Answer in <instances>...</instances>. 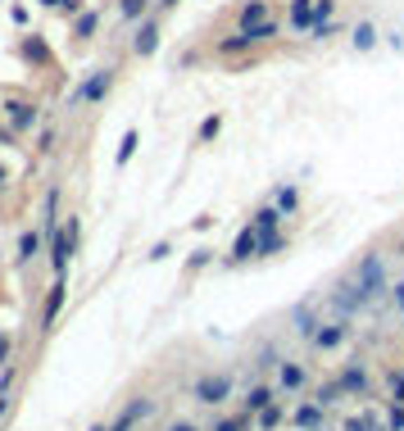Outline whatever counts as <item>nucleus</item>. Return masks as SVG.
<instances>
[{
    "instance_id": "f257e3e1",
    "label": "nucleus",
    "mask_w": 404,
    "mask_h": 431,
    "mask_svg": "<svg viewBox=\"0 0 404 431\" xmlns=\"http://www.w3.org/2000/svg\"><path fill=\"white\" fill-rule=\"evenodd\" d=\"M109 86H114V69H95V73H86V82L69 95V109H78V104H100L105 95H109Z\"/></svg>"
},
{
    "instance_id": "f03ea898",
    "label": "nucleus",
    "mask_w": 404,
    "mask_h": 431,
    "mask_svg": "<svg viewBox=\"0 0 404 431\" xmlns=\"http://www.w3.org/2000/svg\"><path fill=\"white\" fill-rule=\"evenodd\" d=\"M73 236H78V218H69V227H60V232L50 236V268H55V277H64V268H69Z\"/></svg>"
},
{
    "instance_id": "7ed1b4c3",
    "label": "nucleus",
    "mask_w": 404,
    "mask_h": 431,
    "mask_svg": "<svg viewBox=\"0 0 404 431\" xmlns=\"http://www.w3.org/2000/svg\"><path fill=\"white\" fill-rule=\"evenodd\" d=\"M354 286H359L363 300H372V295L382 291V259H377V254H368V259L359 264V273H354Z\"/></svg>"
},
{
    "instance_id": "20e7f679",
    "label": "nucleus",
    "mask_w": 404,
    "mask_h": 431,
    "mask_svg": "<svg viewBox=\"0 0 404 431\" xmlns=\"http://www.w3.org/2000/svg\"><path fill=\"white\" fill-rule=\"evenodd\" d=\"M5 109H9V128L14 132H27L36 123V104H27V100H9Z\"/></svg>"
},
{
    "instance_id": "39448f33",
    "label": "nucleus",
    "mask_w": 404,
    "mask_h": 431,
    "mask_svg": "<svg viewBox=\"0 0 404 431\" xmlns=\"http://www.w3.org/2000/svg\"><path fill=\"white\" fill-rule=\"evenodd\" d=\"M155 46H159V23H155V18H146L141 32L132 36V50H137V55H155Z\"/></svg>"
},
{
    "instance_id": "423d86ee",
    "label": "nucleus",
    "mask_w": 404,
    "mask_h": 431,
    "mask_svg": "<svg viewBox=\"0 0 404 431\" xmlns=\"http://www.w3.org/2000/svg\"><path fill=\"white\" fill-rule=\"evenodd\" d=\"M227 386H232L227 377H205V381L196 386V399H205V404H218V399L227 395Z\"/></svg>"
},
{
    "instance_id": "0eeeda50",
    "label": "nucleus",
    "mask_w": 404,
    "mask_h": 431,
    "mask_svg": "<svg viewBox=\"0 0 404 431\" xmlns=\"http://www.w3.org/2000/svg\"><path fill=\"white\" fill-rule=\"evenodd\" d=\"M286 23H291V27H314V23H318V14H314V0H291V14H286Z\"/></svg>"
},
{
    "instance_id": "6e6552de",
    "label": "nucleus",
    "mask_w": 404,
    "mask_h": 431,
    "mask_svg": "<svg viewBox=\"0 0 404 431\" xmlns=\"http://www.w3.org/2000/svg\"><path fill=\"white\" fill-rule=\"evenodd\" d=\"M259 254V232H255V223L241 227V236H236V245H232V259H255Z\"/></svg>"
},
{
    "instance_id": "1a4fd4ad",
    "label": "nucleus",
    "mask_w": 404,
    "mask_h": 431,
    "mask_svg": "<svg viewBox=\"0 0 404 431\" xmlns=\"http://www.w3.org/2000/svg\"><path fill=\"white\" fill-rule=\"evenodd\" d=\"M146 413H150V399H132V404L123 409V418H119L109 431H132V423H137V418H146Z\"/></svg>"
},
{
    "instance_id": "9d476101",
    "label": "nucleus",
    "mask_w": 404,
    "mask_h": 431,
    "mask_svg": "<svg viewBox=\"0 0 404 431\" xmlns=\"http://www.w3.org/2000/svg\"><path fill=\"white\" fill-rule=\"evenodd\" d=\"M250 223H255V232H259V236H273V232H277V223H282V209H259Z\"/></svg>"
},
{
    "instance_id": "9b49d317",
    "label": "nucleus",
    "mask_w": 404,
    "mask_h": 431,
    "mask_svg": "<svg viewBox=\"0 0 404 431\" xmlns=\"http://www.w3.org/2000/svg\"><path fill=\"white\" fill-rule=\"evenodd\" d=\"M354 50H372V46H377V27L368 23V18H363V23H354Z\"/></svg>"
},
{
    "instance_id": "f8f14e48",
    "label": "nucleus",
    "mask_w": 404,
    "mask_h": 431,
    "mask_svg": "<svg viewBox=\"0 0 404 431\" xmlns=\"http://www.w3.org/2000/svg\"><path fill=\"white\" fill-rule=\"evenodd\" d=\"M236 18H241V27H250V23H264V18H268V0H245Z\"/></svg>"
},
{
    "instance_id": "ddd939ff",
    "label": "nucleus",
    "mask_w": 404,
    "mask_h": 431,
    "mask_svg": "<svg viewBox=\"0 0 404 431\" xmlns=\"http://www.w3.org/2000/svg\"><path fill=\"white\" fill-rule=\"evenodd\" d=\"M250 32L241 27V32H232V36H223V41H218V55H241V50H250Z\"/></svg>"
},
{
    "instance_id": "4468645a",
    "label": "nucleus",
    "mask_w": 404,
    "mask_h": 431,
    "mask_svg": "<svg viewBox=\"0 0 404 431\" xmlns=\"http://www.w3.org/2000/svg\"><path fill=\"white\" fill-rule=\"evenodd\" d=\"M36 254H41V236H36V232H23V236H18V264H32Z\"/></svg>"
},
{
    "instance_id": "2eb2a0df",
    "label": "nucleus",
    "mask_w": 404,
    "mask_h": 431,
    "mask_svg": "<svg viewBox=\"0 0 404 431\" xmlns=\"http://www.w3.org/2000/svg\"><path fill=\"white\" fill-rule=\"evenodd\" d=\"M295 423H300L304 431H318V427H323V409H318V404H304L300 413H295Z\"/></svg>"
},
{
    "instance_id": "dca6fc26",
    "label": "nucleus",
    "mask_w": 404,
    "mask_h": 431,
    "mask_svg": "<svg viewBox=\"0 0 404 431\" xmlns=\"http://www.w3.org/2000/svg\"><path fill=\"white\" fill-rule=\"evenodd\" d=\"M60 304H64V282H55L50 286V300H46V327L60 318Z\"/></svg>"
},
{
    "instance_id": "f3484780",
    "label": "nucleus",
    "mask_w": 404,
    "mask_h": 431,
    "mask_svg": "<svg viewBox=\"0 0 404 431\" xmlns=\"http://www.w3.org/2000/svg\"><path fill=\"white\" fill-rule=\"evenodd\" d=\"M341 336H345V327L341 322H332V327H323V331H314V341L323 345V350H332V345H341Z\"/></svg>"
},
{
    "instance_id": "a211bd4d",
    "label": "nucleus",
    "mask_w": 404,
    "mask_h": 431,
    "mask_svg": "<svg viewBox=\"0 0 404 431\" xmlns=\"http://www.w3.org/2000/svg\"><path fill=\"white\" fill-rule=\"evenodd\" d=\"M282 386H286V390H300V386H304V368H295V363H282Z\"/></svg>"
},
{
    "instance_id": "6ab92c4d",
    "label": "nucleus",
    "mask_w": 404,
    "mask_h": 431,
    "mask_svg": "<svg viewBox=\"0 0 404 431\" xmlns=\"http://www.w3.org/2000/svg\"><path fill=\"white\" fill-rule=\"evenodd\" d=\"M245 32H250V41L259 46V41H268V36H277V23H268V18H264V23H250Z\"/></svg>"
},
{
    "instance_id": "aec40b11",
    "label": "nucleus",
    "mask_w": 404,
    "mask_h": 431,
    "mask_svg": "<svg viewBox=\"0 0 404 431\" xmlns=\"http://www.w3.org/2000/svg\"><path fill=\"white\" fill-rule=\"evenodd\" d=\"M273 200H277V209H282V214H291V209L300 205V196H295V186H282V191H277Z\"/></svg>"
},
{
    "instance_id": "412c9836",
    "label": "nucleus",
    "mask_w": 404,
    "mask_h": 431,
    "mask_svg": "<svg viewBox=\"0 0 404 431\" xmlns=\"http://www.w3.org/2000/svg\"><path fill=\"white\" fill-rule=\"evenodd\" d=\"M341 386H345V390H363V386H368V377H363V368H350V372H345V377H341Z\"/></svg>"
},
{
    "instance_id": "4be33fe9",
    "label": "nucleus",
    "mask_w": 404,
    "mask_h": 431,
    "mask_svg": "<svg viewBox=\"0 0 404 431\" xmlns=\"http://www.w3.org/2000/svg\"><path fill=\"white\" fill-rule=\"evenodd\" d=\"M146 5H150V0H123L119 14H123V18H141V14H146Z\"/></svg>"
},
{
    "instance_id": "5701e85b",
    "label": "nucleus",
    "mask_w": 404,
    "mask_h": 431,
    "mask_svg": "<svg viewBox=\"0 0 404 431\" xmlns=\"http://www.w3.org/2000/svg\"><path fill=\"white\" fill-rule=\"evenodd\" d=\"M132 150H137V132H128V137H123V146H119V164H128Z\"/></svg>"
},
{
    "instance_id": "b1692460",
    "label": "nucleus",
    "mask_w": 404,
    "mask_h": 431,
    "mask_svg": "<svg viewBox=\"0 0 404 431\" xmlns=\"http://www.w3.org/2000/svg\"><path fill=\"white\" fill-rule=\"evenodd\" d=\"M273 250H282V236H259V254H273Z\"/></svg>"
},
{
    "instance_id": "393cba45",
    "label": "nucleus",
    "mask_w": 404,
    "mask_h": 431,
    "mask_svg": "<svg viewBox=\"0 0 404 431\" xmlns=\"http://www.w3.org/2000/svg\"><path fill=\"white\" fill-rule=\"evenodd\" d=\"M245 404H250V409H268V390H264V386H255V390H250V399H245Z\"/></svg>"
},
{
    "instance_id": "a878e982",
    "label": "nucleus",
    "mask_w": 404,
    "mask_h": 431,
    "mask_svg": "<svg viewBox=\"0 0 404 431\" xmlns=\"http://www.w3.org/2000/svg\"><path fill=\"white\" fill-rule=\"evenodd\" d=\"M345 431H377V423H372V418H350Z\"/></svg>"
},
{
    "instance_id": "bb28decb",
    "label": "nucleus",
    "mask_w": 404,
    "mask_h": 431,
    "mask_svg": "<svg viewBox=\"0 0 404 431\" xmlns=\"http://www.w3.org/2000/svg\"><path fill=\"white\" fill-rule=\"evenodd\" d=\"M218 128H223V123H218V118H205V123H200V141L218 137Z\"/></svg>"
},
{
    "instance_id": "cd10ccee",
    "label": "nucleus",
    "mask_w": 404,
    "mask_h": 431,
    "mask_svg": "<svg viewBox=\"0 0 404 431\" xmlns=\"http://www.w3.org/2000/svg\"><path fill=\"white\" fill-rule=\"evenodd\" d=\"M309 32H314V41H327V36H332V32H336V27H332V18H327V23H314V27H309Z\"/></svg>"
},
{
    "instance_id": "c85d7f7f",
    "label": "nucleus",
    "mask_w": 404,
    "mask_h": 431,
    "mask_svg": "<svg viewBox=\"0 0 404 431\" xmlns=\"http://www.w3.org/2000/svg\"><path fill=\"white\" fill-rule=\"evenodd\" d=\"M95 32V14H82L78 18V36H91Z\"/></svg>"
},
{
    "instance_id": "c756f323",
    "label": "nucleus",
    "mask_w": 404,
    "mask_h": 431,
    "mask_svg": "<svg viewBox=\"0 0 404 431\" xmlns=\"http://www.w3.org/2000/svg\"><path fill=\"white\" fill-rule=\"evenodd\" d=\"M391 427H396V431H404V409H391Z\"/></svg>"
},
{
    "instance_id": "7c9ffc66",
    "label": "nucleus",
    "mask_w": 404,
    "mask_h": 431,
    "mask_svg": "<svg viewBox=\"0 0 404 431\" xmlns=\"http://www.w3.org/2000/svg\"><path fill=\"white\" fill-rule=\"evenodd\" d=\"M245 423H218V431H241Z\"/></svg>"
},
{
    "instance_id": "2f4dec72",
    "label": "nucleus",
    "mask_w": 404,
    "mask_h": 431,
    "mask_svg": "<svg viewBox=\"0 0 404 431\" xmlns=\"http://www.w3.org/2000/svg\"><path fill=\"white\" fill-rule=\"evenodd\" d=\"M396 399H404V372L396 377Z\"/></svg>"
},
{
    "instance_id": "473e14b6",
    "label": "nucleus",
    "mask_w": 404,
    "mask_h": 431,
    "mask_svg": "<svg viewBox=\"0 0 404 431\" xmlns=\"http://www.w3.org/2000/svg\"><path fill=\"white\" fill-rule=\"evenodd\" d=\"M396 304L404 309V282H396Z\"/></svg>"
},
{
    "instance_id": "72a5a7b5",
    "label": "nucleus",
    "mask_w": 404,
    "mask_h": 431,
    "mask_svg": "<svg viewBox=\"0 0 404 431\" xmlns=\"http://www.w3.org/2000/svg\"><path fill=\"white\" fill-rule=\"evenodd\" d=\"M5 354H9V336H0V363H5Z\"/></svg>"
},
{
    "instance_id": "f704fd0d",
    "label": "nucleus",
    "mask_w": 404,
    "mask_h": 431,
    "mask_svg": "<svg viewBox=\"0 0 404 431\" xmlns=\"http://www.w3.org/2000/svg\"><path fill=\"white\" fill-rule=\"evenodd\" d=\"M168 431H196V427H191V423H173Z\"/></svg>"
},
{
    "instance_id": "c9c22d12",
    "label": "nucleus",
    "mask_w": 404,
    "mask_h": 431,
    "mask_svg": "<svg viewBox=\"0 0 404 431\" xmlns=\"http://www.w3.org/2000/svg\"><path fill=\"white\" fill-rule=\"evenodd\" d=\"M173 5H177V0H159V9H173Z\"/></svg>"
},
{
    "instance_id": "e433bc0d",
    "label": "nucleus",
    "mask_w": 404,
    "mask_h": 431,
    "mask_svg": "<svg viewBox=\"0 0 404 431\" xmlns=\"http://www.w3.org/2000/svg\"><path fill=\"white\" fill-rule=\"evenodd\" d=\"M0 182H5V168H0Z\"/></svg>"
},
{
    "instance_id": "4c0bfd02",
    "label": "nucleus",
    "mask_w": 404,
    "mask_h": 431,
    "mask_svg": "<svg viewBox=\"0 0 404 431\" xmlns=\"http://www.w3.org/2000/svg\"><path fill=\"white\" fill-rule=\"evenodd\" d=\"M91 431H105V427H91Z\"/></svg>"
}]
</instances>
